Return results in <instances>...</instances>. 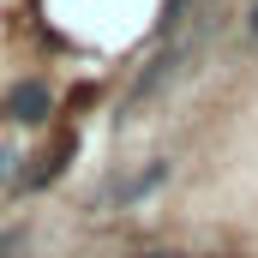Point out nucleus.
Returning a JSON list of instances; mask_svg holds the SVG:
<instances>
[{
    "label": "nucleus",
    "mask_w": 258,
    "mask_h": 258,
    "mask_svg": "<svg viewBox=\"0 0 258 258\" xmlns=\"http://www.w3.org/2000/svg\"><path fill=\"white\" fill-rule=\"evenodd\" d=\"M48 108H54V90L42 78H24V84L6 90V120H18V126H42Z\"/></svg>",
    "instance_id": "obj_1"
},
{
    "label": "nucleus",
    "mask_w": 258,
    "mask_h": 258,
    "mask_svg": "<svg viewBox=\"0 0 258 258\" xmlns=\"http://www.w3.org/2000/svg\"><path fill=\"white\" fill-rule=\"evenodd\" d=\"M180 12H186V0H168V6H162V36H168V30L180 24Z\"/></svg>",
    "instance_id": "obj_2"
},
{
    "label": "nucleus",
    "mask_w": 258,
    "mask_h": 258,
    "mask_svg": "<svg viewBox=\"0 0 258 258\" xmlns=\"http://www.w3.org/2000/svg\"><path fill=\"white\" fill-rule=\"evenodd\" d=\"M252 30H258V6H252Z\"/></svg>",
    "instance_id": "obj_3"
}]
</instances>
